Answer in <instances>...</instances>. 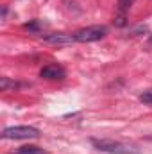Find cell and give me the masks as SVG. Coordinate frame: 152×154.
Returning a JSON list of instances; mask_svg holds the SVG:
<instances>
[{"instance_id": "obj_4", "label": "cell", "mask_w": 152, "mask_h": 154, "mask_svg": "<svg viewBox=\"0 0 152 154\" xmlns=\"http://www.w3.org/2000/svg\"><path fill=\"white\" fill-rule=\"evenodd\" d=\"M39 75L45 77V79H65V77H66V72H65V68H63L61 65L52 63V65L43 66L41 72H39Z\"/></svg>"}, {"instance_id": "obj_7", "label": "cell", "mask_w": 152, "mask_h": 154, "mask_svg": "<svg viewBox=\"0 0 152 154\" xmlns=\"http://www.w3.org/2000/svg\"><path fill=\"white\" fill-rule=\"evenodd\" d=\"M134 4V0H118V13L116 14H125L127 16V11L131 9V5Z\"/></svg>"}, {"instance_id": "obj_8", "label": "cell", "mask_w": 152, "mask_h": 154, "mask_svg": "<svg viewBox=\"0 0 152 154\" xmlns=\"http://www.w3.org/2000/svg\"><path fill=\"white\" fill-rule=\"evenodd\" d=\"M140 100H141L143 104H147V106H152V88L150 90H145V91L140 95Z\"/></svg>"}, {"instance_id": "obj_9", "label": "cell", "mask_w": 152, "mask_h": 154, "mask_svg": "<svg viewBox=\"0 0 152 154\" xmlns=\"http://www.w3.org/2000/svg\"><path fill=\"white\" fill-rule=\"evenodd\" d=\"M39 22H31V23H25V29H29V31H34V32H38L39 31Z\"/></svg>"}, {"instance_id": "obj_6", "label": "cell", "mask_w": 152, "mask_h": 154, "mask_svg": "<svg viewBox=\"0 0 152 154\" xmlns=\"http://www.w3.org/2000/svg\"><path fill=\"white\" fill-rule=\"evenodd\" d=\"M14 154H45V151L36 145H25V147H20Z\"/></svg>"}, {"instance_id": "obj_2", "label": "cell", "mask_w": 152, "mask_h": 154, "mask_svg": "<svg viewBox=\"0 0 152 154\" xmlns=\"http://www.w3.org/2000/svg\"><path fill=\"white\" fill-rule=\"evenodd\" d=\"M93 145L99 151L104 152H111V154H131V152H138L136 147L129 145V143H122V142H113V140H93Z\"/></svg>"}, {"instance_id": "obj_5", "label": "cell", "mask_w": 152, "mask_h": 154, "mask_svg": "<svg viewBox=\"0 0 152 154\" xmlns=\"http://www.w3.org/2000/svg\"><path fill=\"white\" fill-rule=\"evenodd\" d=\"M45 41L50 43V45H70L75 41V36L72 34H66V32H54V34H48L45 36Z\"/></svg>"}, {"instance_id": "obj_10", "label": "cell", "mask_w": 152, "mask_h": 154, "mask_svg": "<svg viewBox=\"0 0 152 154\" xmlns=\"http://www.w3.org/2000/svg\"><path fill=\"white\" fill-rule=\"evenodd\" d=\"M149 47H152V36H150V39H149Z\"/></svg>"}, {"instance_id": "obj_3", "label": "cell", "mask_w": 152, "mask_h": 154, "mask_svg": "<svg viewBox=\"0 0 152 154\" xmlns=\"http://www.w3.org/2000/svg\"><path fill=\"white\" fill-rule=\"evenodd\" d=\"M106 34H108V29L104 25H91V27L77 31L74 36H75V41H79V43H91V41L102 39Z\"/></svg>"}, {"instance_id": "obj_1", "label": "cell", "mask_w": 152, "mask_h": 154, "mask_svg": "<svg viewBox=\"0 0 152 154\" xmlns=\"http://www.w3.org/2000/svg\"><path fill=\"white\" fill-rule=\"evenodd\" d=\"M39 129L32 125H13V127H5L2 131V138L4 140H29V138H38Z\"/></svg>"}]
</instances>
